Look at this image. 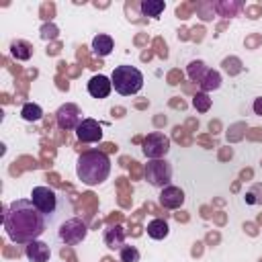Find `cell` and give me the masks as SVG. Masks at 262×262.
Wrapping results in <instances>:
<instances>
[{
  "label": "cell",
  "instance_id": "obj_26",
  "mask_svg": "<svg viewBox=\"0 0 262 262\" xmlns=\"http://www.w3.org/2000/svg\"><path fill=\"white\" fill-rule=\"evenodd\" d=\"M252 108H254V115H258V117H262V96H258V98L254 100V104H252Z\"/></svg>",
  "mask_w": 262,
  "mask_h": 262
},
{
  "label": "cell",
  "instance_id": "obj_18",
  "mask_svg": "<svg viewBox=\"0 0 262 262\" xmlns=\"http://www.w3.org/2000/svg\"><path fill=\"white\" fill-rule=\"evenodd\" d=\"M207 72H209V68H207V63H205L203 59H192V61L188 63V68H186V74H188V78H190L192 82H201Z\"/></svg>",
  "mask_w": 262,
  "mask_h": 262
},
{
  "label": "cell",
  "instance_id": "obj_6",
  "mask_svg": "<svg viewBox=\"0 0 262 262\" xmlns=\"http://www.w3.org/2000/svg\"><path fill=\"white\" fill-rule=\"evenodd\" d=\"M88 235V225L80 217H70L59 225V239L66 246H78L86 239Z\"/></svg>",
  "mask_w": 262,
  "mask_h": 262
},
{
  "label": "cell",
  "instance_id": "obj_10",
  "mask_svg": "<svg viewBox=\"0 0 262 262\" xmlns=\"http://www.w3.org/2000/svg\"><path fill=\"white\" fill-rule=\"evenodd\" d=\"M184 201H186V196H184V190L180 186L168 184L160 190V205L166 209H180L184 205Z\"/></svg>",
  "mask_w": 262,
  "mask_h": 262
},
{
  "label": "cell",
  "instance_id": "obj_12",
  "mask_svg": "<svg viewBox=\"0 0 262 262\" xmlns=\"http://www.w3.org/2000/svg\"><path fill=\"white\" fill-rule=\"evenodd\" d=\"M25 256L29 258V262H49L51 250H49L47 244H43L39 239H33L25 246Z\"/></svg>",
  "mask_w": 262,
  "mask_h": 262
},
{
  "label": "cell",
  "instance_id": "obj_3",
  "mask_svg": "<svg viewBox=\"0 0 262 262\" xmlns=\"http://www.w3.org/2000/svg\"><path fill=\"white\" fill-rule=\"evenodd\" d=\"M111 82L113 88L121 94V96H131L137 94L143 88V74L135 68V66H117L111 74Z\"/></svg>",
  "mask_w": 262,
  "mask_h": 262
},
{
  "label": "cell",
  "instance_id": "obj_15",
  "mask_svg": "<svg viewBox=\"0 0 262 262\" xmlns=\"http://www.w3.org/2000/svg\"><path fill=\"white\" fill-rule=\"evenodd\" d=\"M10 53H12V57L18 59V61H27V59H31V55H33V45L27 43V41H23V39H14V41L10 43Z\"/></svg>",
  "mask_w": 262,
  "mask_h": 262
},
{
  "label": "cell",
  "instance_id": "obj_22",
  "mask_svg": "<svg viewBox=\"0 0 262 262\" xmlns=\"http://www.w3.org/2000/svg\"><path fill=\"white\" fill-rule=\"evenodd\" d=\"M119 258H121V262H139L141 256L135 246H123L119 250Z\"/></svg>",
  "mask_w": 262,
  "mask_h": 262
},
{
  "label": "cell",
  "instance_id": "obj_21",
  "mask_svg": "<svg viewBox=\"0 0 262 262\" xmlns=\"http://www.w3.org/2000/svg\"><path fill=\"white\" fill-rule=\"evenodd\" d=\"M192 106H194L199 113H207V111L211 108V98H209V94H207V92H196V94L192 96Z\"/></svg>",
  "mask_w": 262,
  "mask_h": 262
},
{
  "label": "cell",
  "instance_id": "obj_4",
  "mask_svg": "<svg viewBox=\"0 0 262 262\" xmlns=\"http://www.w3.org/2000/svg\"><path fill=\"white\" fill-rule=\"evenodd\" d=\"M143 174H145V180H147L149 186L162 190L172 180V164L166 158H162V160H147V164L143 168Z\"/></svg>",
  "mask_w": 262,
  "mask_h": 262
},
{
  "label": "cell",
  "instance_id": "obj_20",
  "mask_svg": "<svg viewBox=\"0 0 262 262\" xmlns=\"http://www.w3.org/2000/svg\"><path fill=\"white\" fill-rule=\"evenodd\" d=\"M20 117H23V121L35 123V121H39L43 117V108L39 104H35V102H25L23 108H20Z\"/></svg>",
  "mask_w": 262,
  "mask_h": 262
},
{
  "label": "cell",
  "instance_id": "obj_9",
  "mask_svg": "<svg viewBox=\"0 0 262 262\" xmlns=\"http://www.w3.org/2000/svg\"><path fill=\"white\" fill-rule=\"evenodd\" d=\"M55 121H57V127L59 129H76L80 125V111L76 104H61L55 113Z\"/></svg>",
  "mask_w": 262,
  "mask_h": 262
},
{
  "label": "cell",
  "instance_id": "obj_17",
  "mask_svg": "<svg viewBox=\"0 0 262 262\" xmlns=\"http://www.w3.org/2000/svg\"><path fill=\"white\" fill-rule=\"evenodd\" d=\"M199 84H201V92H207L209 94L211 90H217L221 86V74L217 70H209Z\"/></svg>",
  "mask_w": 262,
  "mask_h": 262
},
{
  "label": "cell",
  "instance_id": "obj_13",
  "mask_svg": "<svg viewBox=\"0 0 262 262\" xmlns=\"http://www.w3.org/2000/svg\"><path fill=\"white\" fill-rule=\"evenodd\" d=\"M125 235L127 233H125V229L121 225H111V227L104 229L102 239H104V246L108 250H121L125 246Z\"/></svg>",
  "mask_w": 262,
  "mask_h": 262
},
{
  "label": "cell",
  "instance_id": "obj_8",
  "mask_svg": "<svg viewBox=\"0 0 262 262\" xmlns=\"http://www.w3.org/2000/svg\"><path fill=\"white\" fill-rule=\"evenodd\" d=\"M76 137L82 143H96L102 139V127L96 119H82L76 127Z\"/></svg>",
  "mask_w": 262,
  "mask_h": 262
},
{
  "label": "cell",
  "instance_id": "obj_7",
  "mask_svg": "<svg viewBox=\"0 0 262 262\" xmlns=\"http://www.w3.org/2000/svg\"><path fill=\"white\" fill-rule=\"evenodd\" d=\"M141 151L147 160H162L170 151V137L162 131H154L141 141Z\"/></svg>",
  "mask_w": 262,
  "mask_h": 262
},
{
  "label": "cell",
  "instance_id": "obj_11",
  "mask_svg": "<svg viewBox=\"0 0 262 262\" xmlns=\"http://www.w3.org/2000/svg\"><path fill=\"white\" fill-rule=\"evenodd\" d=\"M111 90H113V82H111V78H106L102 74L92 76L88 80V94L92 98H106L111 94Z\"/></svg>",
  "mask_w": 262,
  "mask_h": 262
},
{
  "label": "cell",
  "instance_id": "obj_19",
  "mask_svg": "<svg viewBox=\"0 0 262 262\" xmlns=\"http://www.w3.org/2000/svg\"><path fill=\"white\" fill-rule=\"evenodd\" d=\"M139 8H141V12L145 14V16H151V18H158L162 12H164V8H166V4L162 2V0H143L141 4H139Z\"/></svg>",
  "mask_w": 262,
  "mask_h": 262
},
{
  "label": "cell",
  "instance_id": "obj_23",
  "mask_svg": "<svg viewBox=\"0 0 262 262\" xmlns=\"http://www.w3.org/2000/svg\"><path fill=\"white\" fill-rule=\"evenodd\" d=\"M246 203L248 205H262V184L256 182L248 192H246Z\"/></svg>",
  "mask_w": 262,
  "mask_h": 262
},
{
  "label": "cell",
  "instance_id": "obj_5",
  "mask_svg": "<svg viewBox=\"0 0 262 262\" xmlns=\"http://www.w3.org/2000/svg\"><path fill=\"white\" fill-rule=\"evenodd\" d=\"M31 201L33 205L45 215V217H53L57 213V207H59V194L49 188V186H33L31 190Z\"/></svg>",
  "mask_w": 262,
  "mask_h": 262
},
{
  "label": "cell",
  "instance_id": "obj_1",
  "mask_svg": "<svg viewBox=\"0 0 262 262\" xmlns=\"http://www.w3.org/2000/svg\"><path fill=\"white\" fill-rule=\"evenodd\" d=\"M2 225L10 242L29 244L43 235L47 227V217L33 205L31 199H16L4 209Z\"/></svg>",
  "mask_w": 262,
  "mask_h": 262
},
{
  "label": "cell",
  "instance_id": "obj_25",
  "mask_svg": "<svg viewBox=\"0 0 262 262\" xmlns=\"http://www.w3.org/2000/svg\"><path fill=\"white\" fill-rule=\"evenodd\" d=\"M55 35H57V29H55V27L45 25V27L41 29V37H43V39H53Z\"/></svg>",
  "mask_w": 262,
  "mask_h": 262
},
{
  "label": "cell",
  "instance_id": "obj_2",
  "mask_svg": "<svg viewBox=\"0 0 262 262\" xmlns=\"http://www.w3.org/2000/svg\"><path fill=\"white\" fill-rule=\"evenodd\" d=\"M76 174L86 186L102 184L111 174V158L100 149H88L80 154L76 162Z\"/></svg>",
  "mask_w": 262,
  "mask_h": 262
},
{
  "label": "cell",
  "instance_id": "obj_24",
  "mask_svg": "<svg viewBox=\"0 0 262 262\" xmlns=\"http://www.w3.org/2000/svg\"><path fill=\"white\" fill-rule=\"evenodd\" d=\"M229 74H237L239 70H242V66H239V59L237 57H227V59H223V63H221Z\"/></svg>",
  "mask_w": 262,
  "mask_h": 262
},
{
  "label": "cell",
  "instance_id": "obj_16",
  "mask_svg": "<svg viewBox=\"0 0 262 262\" xmlns=\"http://www.w3.org/2000/svg\"><path fill=\"white\" fill-rule=\"evenodd\" d=\"M145 231H147V235H149L151 239H164V237H168L170 227H168V223H166L164 219L158 217V219H151V221L147 223Z\"/></svg>",
  "mask_w": 262,
  "mask_h": 262
},
{
  "label": "cell",
  "instance_id": "obj_14",
  "mask_svg": "<svg viewBox=\"0 0 262 262\" xmlns=\"http://www.w3.org/2000/svg\"><path fill=\"white\" fill-rule=\"evenodd\" d=\"M115 43H113V37L111 35H104V33H98L94 39H92V49L96 55L100 57H106L111 51H113Z\"/></svg>",
  "mask_w": 262,
  "mask_h": 262
}]
</instances>
